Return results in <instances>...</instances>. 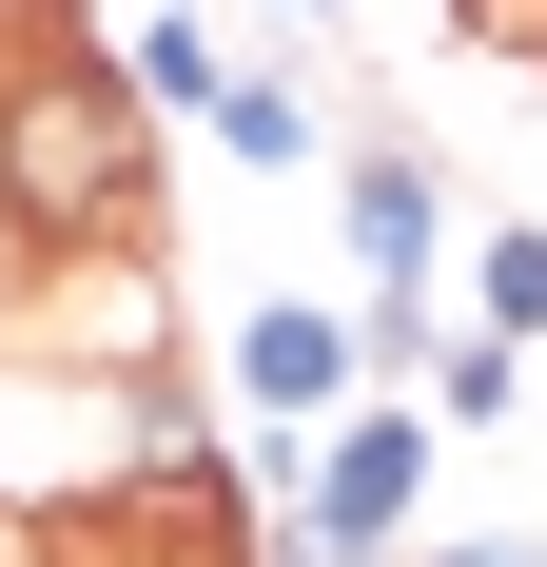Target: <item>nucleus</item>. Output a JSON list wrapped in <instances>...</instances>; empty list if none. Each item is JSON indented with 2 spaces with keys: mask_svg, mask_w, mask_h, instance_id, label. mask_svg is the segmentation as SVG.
I'll return each mask as SVG.
<instances>
[{
  "mask_svg": "<svg viewBox=\"0 0 547 567\" xmlns=\"http://www.w3.org/2000/svg\"><path fill=\"white\" fill-rule=\"evenodd\" d=\"M293 20H332V0H293Z\"/></svg>",
  "mask_w": 547,
  "mask_h": 567,
  "instance_id": "obj_11",
  "label": "nucleus"
},
{
  "mask_svg": "<svg viewBox=\"0 0 547 567\" xmlns=\"http://www.w3.org/2000/svg\"><path fill=\"white\" fill-rule=\"evenodd\" d=\"M431 567H547V548H508V528H469V548H431Z\"/></svg>",
  "mask_w": 547,
  "mask_h": 567,
  "instance_id": "obj_9",
  "label": "nucleus"
},
{
  "mask_svg": "<svg viewBox=\"0 0 547 567\" xmlns=\"http://www.w3.org/2000/svg\"><path fill=\"white\" fill-rule=\"evenodd\" d=\"M216 372H235V411H255V431H332V411L372 392V352H352V313H313V293H255Z\"/></svg>",
  "mask_w": 547,
  "mask_h": 567,
  "instance_id": "obj_3",
  "label": "nucleus"
},
{
  "mask_svg": "<svg viewBox=\"0 0 547 567\" xmlns=\"http://www.w3.org/2000/svg\"><path fill=\"white\" fill-rule=\"evenodd\" d=\"M0 235H20V255L157 235V99H137L59 0H40V40H0Z\"/></svg>",
  "mask_w": 547,
  "mask_h": 567,
  "instance_id": "obj_1",
  "label": "nucleus"
},
{
  "mask_svg": "<svg viewBox=\"0 0 547 567\" xmlns=\"http://www.w3.org/2000/svg\"><path fill=\"white\" fill-rule=\"evenodd\" d=\"M411 489H431V411H332L313 431V489H293V528H274V567H391L411 548Z\"/></svg>",
  "mask_w": 547,
  "mask_h": 567,
  "instance_id": "obj_2",
  "label": "nucleus"
},
{
  "mask_svg": "<svg viewBox=\"0 0 547 567\" xmlns=\"http://www.w3.org/2000/svg\"><path fill=\"white\" fill-rule=\"evenodd\" d=\"M332 216H352V275H411L431 293V235H450V196H431V157H411V137H352V157H332Z\"/></svg>",
  "mask_w": 547,
  "mask_h": 567,
  "instance_id": "obj_4",
  "label": "nucleus"
},
{
  "mask_svg": "<svg viewBox=\"0 0 547 567\" xmlns=\"http://www.w3.org/2000/svg\"><path fill=\"white\" fill-rule=\"evenodd\" d=\"M0 313H20V235H0Z\"/></svg>",
  "mask_w": 547,
  "mask_h": 567,
  "instance_id": "obj_10",
  "label": "nucleus"
},
{
  "mask_svg": "<svg viewBox=\"0 0 547 567\" xmlns=\"http://www.w3.org/2000/svg\"><path fill=\"white\" fill-rule=\"evenodd\" d=\"M528 392H547L528 333H489V313H469V333H431V431H508Z\"/></svg>",
  "mask_w": 547,
  "mask_h": 567,
  "instance_id": "obj_6",
  "label": "nucleus"
},
{
  "mask_svg": "<svg viewBox=\"0 0 547 567\" xmlns=\"http://www.w3.org/2000/svg\"><path fill=\"white\" fill-rule=\"evenodd\" d=\"M469 313H489V333H528V352H547V216H508L489 255H469Z\"/></svg>",
  "mask_w": 547,
  "mask_h": 567,
  "instance_id": "obj_8",
  "label": "nucleus"
},
{
  "mask_svg": "<svg viewBox=\"0 0 547 567\" xmlns=\"http://www.w3.org/2000/svg\"><path fill=\"white\" fill-rule=\"evenodd\" d=\"M196 137H216L235 176H313V157H332V117L293 99V79H216V117H196Z\"/></svg>",
  "mask_w": 547,
  "mask_h": 567,
  "instance_id": "obj_5",
  "label": "nucleus"
},
{
  "mask_svg": "<svg viewBox=\"0 0 547 567\" xmlns=\"http://www.w3.org/2000/svg\"><path fill=\"white\" fill-rule=\"evenodd\" d=\"M117 79H137V99H157V117H216V79H235V40H216V20H196V0H157V20L117 40Z\"/></svg>",
  "mask_w": 547,
  "mask_h": 567,
  "instance_id": "obj_7",
  "label": "nucleus"
}]
</instances>
